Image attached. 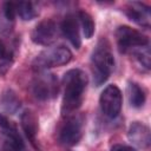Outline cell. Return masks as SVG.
Wrapping results in <instances>:
<instances>
[{
  "label": "cell",
  "mask_w": 151,
  "mask_h": 151,
  "mask_svg": "<svg viewBox=\"0 0 151 151\" xmlns=\"http://www.w3.org/2000/svg\"><path fill=\"white\" fill-rule=\"evenodd\" d=\"M87 83V76L80 68L68 70L64 74V96L61 103V114L64 117L71 116L80 107Z\"/></svg>",
  "instance_id": "1"
},
{
  "label": "cell",
  "mask_w": 151,
  "mask_h": 151,
  "mask_svg": "<svg viewBox=\"0 0 151 151\" xmlns=\"http://www.w3.org/2000/svg\"><path fill=\"white\" fill-rule=\"evenodd\" d=\"M114 68V57L111 44L106 38H100L91 54V70L93 84L103 85L111 76Z\"/></svg>",
  "instance_id": "2"
},
{
  "label": "cell",
  "mask_w": 151,
  "mask_h": 151,
  "mask_svg": "<svg viewBox=\"0 0 151 151\" xmlns=\"http://www.w3.org/2000/svg\"><path fill=\"white\" fill-rule=\"evenodd\" d=\"M72 59V52L65 46H55L40 52L33 60V67L44 71L51 67L66 65Z\"/></svg>",
  "instance_id": "3"
},
{
  "label": "cell",
  "mask_w": 151,
  "mask_h": 151,
  "mask_svg": "<svg viewBox=\"0 0 151 151\" xmlns=\"http://www.w3.org/2000/svg\"><path fill=\"white\" fill-rule=\"evenodd\" d=\"M116 40L118 48L122 53L132 52L137 48L149 46V38L142 32L130 27V26H119L116 29Z\"/></svg>",
  "instance_id": "4"
},
{
  "label": "cell",
  "mask_w": 151,
  "mask_h": 151,
  "mask_svg": "<svg viewBox=\"0 0 151 151\" xmlns=\"http://www.w3.org/2000/svg\"><path fill=\"white\" fill-rule=\"evenodd\" d=\"M58 90V78L53 73L40 71L32 81V93L39 100H48L54 98Z\"/></svg>",
  "instance_id": "5"
},
{
  "label": "cell",
  "mask_w": 151,
  "mask_h": 151,
  "mask_svg": "<svg viewBox=\"0 0 151 151\" xmlns=\"http://www.w3.org/2000/svg\"><path fill=\"white\" fill-rule=\"evenodd\" d=\"M99 105L101 112L107 118L113 119L118 117L123 105V94L120 88L114 84L107 85L100 93Z\"/></svg>",
  "instance_id": "6"
},
{
  "label": "cell",
  "mask_w": 151,
  "mask_h": 151,
  "mask_svg": "<svg viewBox=\"0 0 151 151\" xmlns=\"http://www.w3.org/2000/svg\"><path fill=\"white\" fill-rule=\"evenodd\" d=\"M83 126H84L83 116L71 114L66 117V120L61 125L58 133L59 142L65 146L77 145L83 136Z\"/></svg>",
  "instance_id": "7"
},
{
  "label": "cell",
  "mask_w": 151,
  "mask_h": 151,
  "mask_svg": "<svg viewBox=\"0 0 151 151\" xmlns=\"http://www.w3.org/2000/svg\"><path fill=\"white\" fill-rule=\"evenodd\" d=\"M57 37H58V27L52 19H44L39 21L34 26L31 33L32 41L41 46L52 45L57 40Z\"/></svg>",
  "instance_id": "8"
},
{
  "label": "cell",
  "mask_w": 151,
  "mask_h": 151,
  "mask_svg": "<svg viewBox=\"0 0 151 151\" xmlns=\"http://www.w3.org/2000/svg\"><path fill=\"white\" fill-rule=\"evenodd\" d=\"M124 12L131 21L140 27L149 28L151 26V8L149 5L140 1H132L125 6Z\"/></svg>",
  "instance_id": "9"
},
{
  "label": "cell",
  "mask_w": 151,
  "mask_h": 151,
  "mask_svg": "<svg viewBox=\"0 0 151 151\" xmlns=\"http://www.w3.org/2000/svg\"><path fill=\"white\" fill-rule=\"evenodd\" d=\"M127 138L129 140L140 147V149H149L151 144V132L147 125L140 122H133L129 126L127 130Z\"/></svg>",
  "instance_id": "10"
},
{
  "label": "cell",
  "mask_w": 151,
  "mask_h": 151,
  "mask_svg": "<svg viewBox=\"0 0 151 151\" xmlns=\"http://www.w3.org/2000/svg\"><path fill=\"white\" fill-rule=\"evenodd\" d=\"M20 125H21L22 131L25 132L27 139L29 140V143L35 149H38L37 134L39 131V119H38L37 113L31 109L24 110L20 116Z\"/></svg>",
  "instance_id": "11"
},
{
  "label": "cell",
  "mask_w": 151,
  "mask_h": 151,
  "mask_svg": "<svg viewBox=\"0 0 151 151\" xmlns=\"http://www.w3.org/2000/svg\"><path fill=\"white\" fill-rule=\"evenodd\" d=\"M61 32L74 48L77 50L80 48L81 38H80V32H79V22L77 21L74 15L68 14L64 18L61 22Z\"/></svg>",
  "instance_id": "12"
},
{
  "label": "cell",
  "mask_w": 151,
  "mask_h": 151,
  "mask_svg": "<svg viewBox=\"0 0 151 151\" xmlns=\"http://www.w3.org/2000/svg\"><path fill=\"white\" fill-rule=\"evenodd\" d=\"M17 17V7L15 2L6 1L1 5L0 9V32L4 34H8L14 26Z\"/></svg>",
  "instance_id": "13"
},
{
  "label": "cell",
  "mask_w": 151,
  "mask_h": 151,
  "mask_svg": "<svg viewBox=\"0 0 151 151\" xmlns=\"http://www.w3.org/2000/svg\"><path fill=\"white\" fill-rule=\"evenodd\" d=\"M2 132H4V143H2L4 151H24L25 144L22 142L21 136L18 132L17 126L5 130Z\"/></svg>",
  "instance_id": "14"
},
{
  "label": "cell",
  "mask_w": 151,
  "mask_h": 151,
  "mask_svg": "<svg viewBox=\"0 0 151 151\" xmlns=\"http://www.w3.org/2000/svg\"><path fill=\"white\" fill-rule=\"evenodd\" d=\"M0 106L5 112L9 114H14L19 111L21 106V101L12 88H6L0 96Z\"/></svg>",
  "instance_id": "15"
},
{
  "label": "cell",
  "mask_w": 151,
  "mask_h": 151,
  "mask_svg": "<svg viewBox=\"0 0 151 151\" xmlns=\"http://www.w3.org/2000/svg\"><path fill=\"white\" fill-rule=\"evenodd\" d=\"M126 91H127V98H129L130 105L134 109L143 107L146 100V94H145L144 88L140 87L139 84L134 81H129Z\"/></svg>",
  "instance_id": "16"
},
{
  "label": "cell",
  "mask_w": 151,
  "mask_h": 151,
  "mask_svg": "<svg viewBox=\"0 0 151 151\" xmlns=\"http://www.w3.org/2000/svg\"><path fill=\"white\" fill-rule=\"evenodd\" d=\"M17 14L24 21H29L35 19L39 15V9L37 8L35 4L32 1H19L15 2Z\"/></svg>",
  "instance_id": "17"
},
{
  "label": "cell",
  "mask_w": 151,
  "mask_h": 151,
  "mask_svg": "<svg viewBox=\"0 0 151 151\" xmlns=\"http://www.w3.org/2000/svg\"><path fill=\"white\" fill-rule=\"evenodd\" d=\"M78 19H79V24L81 26V31H83L85 39H91L94 34V28H96L93 18L87 12L79 11L78 12Z\"/></svg>",
  "instance_id": "18"
},
{
  "label": "cell",
  "mask_w": 151,
  "mask_h": 151,
  "mask_svg": "<svg viewBox=\"0 0 151 151\" xmlns=\"http://www.w3.org/2000/svg\"><path fill=\"white\" fill-rule=\"evenodd\" d=\"M132 53H133V57L136 58V60L138 61V64L142 65V67H144L146 71H149L151 67V54H150L149 46L137 48V50L132 51Z\"/></svg>",
  "instance_id": "19"
},
{
  "label": "cell",
  "mask_w": 151,
  "mask_h": 151,
  "mask_svg": "<svg viewBox=\"0 0 151 151\" xmlns=\"http://www.w3.org/2000/svg\"><path fill=\"white\" fill-rule=\"evenodd\" d=\"M0 58L1 59H13V53L12 51L7 47L5 41L0 38Z\"/></svg>",
  "instance_id": "20"
},
{
  "label": "cell",
  "mask_w": 151,
  "mask_h": 151,
  "mask_svg": "<svg viewBox=\"0 0 151 151\" xmlns=\"http://www.w3.org/2000/svg\"><path fill=\"white\" fill-rule=\"evenodd\" d=\"M14 126H15L14 123H13L12 120H9L7 116L0 113V129H1L2 131L8 130V129H12V127H14Z\"/></svg>",
  "instance_id": "21"
},
{
  "label": "cell",
  "mask_w": 151,
  "mask_h": 151,
  "mask_svg": "<svg viewBox=\"0 0 151 151\" xmlns=\"http://www.w3.org/2000/svg\"><path fill=\"white\" fill-rule=\"evenodd\" d=\"M13 63V59H1L0 58V77L4 76L9 68Z\"/></svg>",
  "instance_id": "22"
},
{
  "label": "cell",
  "mask_w": 151,
  "mask_h": 151,
  "mask_svg": "<svg viewBox=\"0 0 151 151\" xmlns=\"http://www.w3.org/2000/svg\"><path fill=\"white\" fill-rule=\"evenodd\" d=\"M110 151H136V149L129 145H124V144H114L111 146Z\"/></svg>",
  "instance_id": "23"
}]
</instances>
